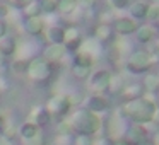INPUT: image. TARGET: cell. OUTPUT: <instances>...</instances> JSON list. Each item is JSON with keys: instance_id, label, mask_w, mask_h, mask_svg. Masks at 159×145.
Listing matches in <instances>:
<instances>
[{"instance_id": "6da1fadb", "label": "cell", "mask_w": 159, "mask_h": 145, "mask_svg": "<svg viewBox=\"0 0 159 145\" xmlns=\"http://www.w3.org/2000/svg\"><path fill=\"white\" fill-rule=\"evenodd\" d=\"M70 125H72V130L77 135H87V137H93L94 133H98L101 128V120L98 118V114L91 113L86 108H80V109L74 111V114L70 116Z\"/></svg>"}, {"instance_id": "7a4b0ae2", "label": "cell", "mask_w": 159, "mask_h": 145, "mask_svg": "<svg viewBox=\"0 0 159 145\" xmlns=\"http://www.w3.org/2000/svg\"><path fill=\"white\" fill-rule=\"evenodd\" d=\"M123 113L135 123H149L154 120L156 106L151 101L145 99H134L123 106Z\"/></svg>"}, {"instance_id": "3957f363", "label": "cell", "mask_w": 159, "mask_h": 145, "mask_svg": "<svg viewBox=\"0 0 159 145\" xmlns=\"http://www.w3.org/2000/svg\"><path fill=\"white\" fill-rule=\"evenodd\" d=\"M26 75L34 82H43L52 77V63L46 62L43 56H33L31 60H28Z\"/></svg>"}, {"instance_id": "277c9868", "label": "cell", "mask_w": 159, "mask_h": 145, "mask_svg": "<svg viewBox=\"0 0 159 145\" xmlns=\"http://www.w3.org/2000/svg\"><path fill=\"white\" fill-rule=\"evenodd\" d=\"M70 108H72V103H70V99L67 96H63V94H55V96L50 97L48 104H46V109L53 114H57V116H65L67 113L70 111Z\"/></svg>"}, {"instance_id": "5b68a950", "label": "cell", "mask_w": 159, "mask_h": 145, "mask_svg": "<svg viewBox=\"0 0 159 145\" xmlns=\"http://www.w3.org/2000/svg\"><path fill=\"white\" fill-rule=\"evenodd\" d=\"M22 28L29 36H39L45 33L46 29V19L43 15H36V17H28L22 22Z\"/></svg>"}, {"instance_id": "8992f818", "label": "cell", "mask_w": 159, "mask_h": 145, "mask_svg": "<svg viewBox=\"0 0 159 145\" xmlns=\"http://www.w3.org/2000/svg\"><path fill=\"white\" fill-rule=\"evenodd\" d=\"M43 34L50 41V45H63L65 41V29L58 24H50Z\"/></svg>"}, {"instance_id": "52a82bcc", "label": "cell", "mask_w": 159, "mask_h": 145, "mask_svg": "<svg viewBox=\"0 0 159 145\" xmlns=\"http://www.w3.org/2000/svg\"><path fill=\"white\" fill-rule=\"evenodd\" d=\"M111 84V75L108 70H98L94 75H91V87L96 90H106Z\"/></svg>"}, {"instance_id": "ba28073f", "label": "cell", "mask_w": 159, "mask_h": 145, "mask_svg": "<svg viewBox=\"0 0 159 145\" xmlns=\"http://www.w3.org/2000/svg\"><path fill=\"white\" fill-rule=\"evenodd\" d=\"M67 50L63 45H48L45 50H43V58L50 63H55V62H60V60L65 56Z\"/></svg>"}, {"instance_id": "9c48e42d", "label": "cell", "mask_w": 159, "mask_h": 145, "mask_svg": "<svg viewBox=\"0 0 159 145\" xmlns=\"http://www.w3.org/2000/svg\"><path fill=\"white\" fill-rule=\"evenodd\" d=\"M108 106H110V103H108L106 97L99 96V94H94V96L87 97L86 101V109H89L91 113H104V111L108 109Z\"/></svg>"}, {"instance_id": "30bf717a", "label": "cell", "mask_w": 159, "mask_h": 145, "mask_svg": "<svg viewBox=\"0 0 159 145\" xmlns=\"http://www.w3.org/2000/svg\"><path fill=\"white\" fill-rule=\"evenodd\" d=\"M31 118H33V123H36L39 128L41 126H46V125L52 123V113L46 109V106H38L33 109L31 113Z\"/></svg>"}, {"instance_id": "8fae6325", "label": "cell", "mask_w": 159, "mask_h": 145, "mask_svg": "<svg viewBox=\"0 0 159 145\" xmlns=\"http://www.w3.org/2000/svg\"><path fill=\"white\" fill-rule=\"evenodd\" d=\"M125 140H127L130 145H142V143H145V140H147V131H145L142 126H134V128H130V130L127 131Z\"/></svg>"}, {"instance_id": "7c38bea8", "label": "cell", "mask_w": 159, "mask_h": 145, "mask_svg": "<svg viewBox=\"0 0 159 145\" xmlns=\"http://www.w3.org/2000/svg\"><path fill=\"white\" fill-rule=\"evenodd\" d=\"M16 51H17V39H16L14 36L5 34L4 38H0V53H2L5 58L16 55Z\"/></svg>"}, {"instance_id": "4fadbf2b", "label": "cell", "mask_w": 159, "mask_h": 145, "mask_svg": "<svg viewBox=\"0 0 159 145\" xmlns=\"http://www.w3.org/2000/svg\"><path fill=\"white\" fill-rule=\"evenodd\" d=\"M128 68L132 72H144L149 68V58L145 53H135L132 55L130 62H128Z\"/></svg>"}, {"instance_id": "5bb4252c", "label": "cell", "mask_w": 159, "mask_h": 145, "mask_svg": "<svg viewBox=\"0 0 159 145\" xmlns=\"http://www.w3.org/2000/svg\"><path fill=\"white\" fill-rule=\"evenodd\" d=\"M39 133H41V128L36 123H33V121H26V123H22L21 128H19V135H21L26 142H31L33 138H36Z\"/></svg>"}, {"instance_id": "9a60e30c", "label": "cell", "mask_w": 159, "mask_h": 145, "mask_svg": "<svg viewBox=\"0 0 159 145\" xmlns=\"http://www.w3.org/2000/svg\"><path fill=\"white\" fill-rule=\"evenodd\" d=\"M77 9V0H58L57 4V12L62 15H70Z\"/></svg>"}, {"instance_id": "2e32d148", "label": "cell", "mask_w": 159, "mask_h": 145, "mask_svg": "<svg viewBox=\"0 0 159 145\" xmlns=\"http://www.w3.org/2000/svg\"><path fill=\"white\" fill-rule=\"evenodd\" d=\"M93 63H94L93 55H89V53H86V51H80L79 50V51L75 53V56H74V65L75 67H86V68H91Z\"/></svg>"}, {"instance_id": "e0dca14e", "label": "cell", "mask_w": 159, "mask_h": 145, "mask_svg": "<svg viewBox=\"0 0 159 145\" xmlns=\"http://www.w3.org/2000/svg\"><path fill=\"white\" fill-rule=\"evenodd\" d=\"M115 29H116L120 34H128V33L135 31V22H132L130 19H120L115 24Z\"/></svg>"}, {"instance_id": "ac0fdd59", "label": "cell", "mask_w": 159, "mask_h": 145, "mask_svg": "<svg viewBox=\"0 0 159 145\" xmlns=\"http://www.w3.org/2000/svg\"><path fill=\"white\" fill-rule=\"evenodd\" d=\"M22 14H24V17H36V15H43L41 14V5H39V0H33L29 5H26L24 9H22Z\"/></svg>"}, {"instance_id": "d6986e66", "label": "cell", "mask_w": 159, "mask_h": 145, "mask_svg": "<svg viewBox=\"0 0 159 145\" xmlns=\"http://www.w3.org/2000/svg\"><path fill=\"white\" fill-rule=\"evenodd\" d=\"M57 4H58V0H39V5H41V14L45 15V17L55 14V12H57Z\"/></svg>"}, {"instance_id": "ffe728a7", "label": "cell", "mask_w": 159, "mask_h": 145, "mask_svg": "<svg viewBox=\"0 0 159 145\" xmlns=\"http://www.w3.org/2000/svg\"><path fill=\"white\" fill-rule=\"evenodd\" d=\"M57 131H58L60 137H70V135L74 133L72 125H70L69 120H62V121H60L58 126H57Z\"/></svg>"}, {"instance_id": "44dd1931", "label": "cell", "mask_w": 159, "mask_h": 145, "mask_svg": "<svg viewBox=\"0 0 159 145\" xmlns=\"http://www.w3.org/2000/svg\"><path fill=\"white\" fill-rule=\"evenodd\" d=\"M72 72H74V75H75L77 79H86V77L91 75V68H86V67H75L74 65Z\"/></svg>"}, {"instance_id": "7402d4cb", "label": "cell", "mask_w": 159, "mask_h": 145, "mask_svg": "<svg viewBox=\"0 0 159 145\" xmlns=\"http://www.w3.org/2000/svg\"><path fill=\"white\" fill-rule=\"evenodd\" d=\"M132 14H134L135 17H144V15L147 14V7H145L144 4H135L134 7H132Z\"/></svg>"}, {"instance_id": "603a6c76", "label": "cell", "mask_w": 159, "mask_h": 145, "mask_svg": "<svg viewBox=\"0 0 159 145\" xmlns=\"http://www.w3.org/2000/svg\"><path fill=\"white\" fill-rule=\"evenodd\" d=\"M26 67H28V62H24V60H16L12 63V70L17 73H26Z\"/></svg>"}, {"instance_id": "cb8c5ba5", "label": "cell", "mask_w": 159, "mask_h": 145, "mask_svg": "<svg viewBox=\"0 0 159 145\" xmlns=\"http://www.w3.org/2000/svg\"><path fill=\"white\" fill-rule=\"evenodd\" d=\"M75 145H94L93 137H87V135H77L75 137Z\"/></svg>"}, {"instance_id": "d4e9b609", "label": "cell", "mask_w": 159, "mask_h": 145, "mask_svg": "<svg viewBox=\"0 0 159 145\" xmlns=\"http://www.w3.org/2000/svg\"><path fill=\"white\" fill-rule=\"evenodd\" d=\"M77 38H80V34H79V31H77L75 28L65 29V41H72V39H77ZM65 41H63V43H65Z\"/></svg>"}, {"instance_id": "484cf974", "label": "cell", "mask_w": 159, "mask_h": 145, "mask_svg": "<svg viewBox=\"0 0 159 145\" xmlns=\"http://www.w3.org/2000/svg\"><path fill=\"white\" fill-rule=\"evenodd\" d=\"M96 36H98V39H108V36H110V28H108V26H99V28L96 29Z\"/></svg>"}, {"instance_id": "4316f807", "label": "cell", "mask_w": 159, "mask_h": 145, "mask_svg": "<svg viewBox=\"0 0 159 145\" xmlns=\"http://www.w3.org/2000/svg\"><path fill=\"white\" fill-rule=\"evenodd\" d=\"M137 38H139V41H149V39H151V31H149L147 28L140 29V31L137 33Z\"/></svg>"}, {"instance_id": "83f0119b", "label": "cell", "mask_w": 159, "mask_h": 145, "mask_svg": "<svg viewBox=\"0 0 159 145\" xmlns=\"http://www.w3.org/2000/svg\"><path fill=\"white\" fill-rule=\"evenodd\" d=\"M7 128H9L7 118H5L4 114H0V137H2V135H5V131H7Z\"/></svg>"}, {"instance_id": "f1b7e54d", "label": "cell", "mask_w": 159, "mask_h": 145, "mask_svg": "<svg viewBox=\"0 0 159 145\" xmlns=\"http://www.w3.org/2000/svg\"><path fill=\"white\" fill-rule=\"evenodd\" d=\"M11 2H12V5H14L16 9H21V11H22V9L26 7V5L31 4L33 0H11Z\"/></svg>"}, {"instance_id": "f546056e", "label": "cell", "mask_w": 159, "mask_h": 145, "mask_svg": "<svg viewBox=\"0 0 159 145\" xmlns=\"http://www.w3.org/2000/svg\"><path fill=\"white\" fill-rule=\"evenodd\" d=\"M5 34H7V21L0 19V38H4Z\"/></svg>"}, {"instance_id": "4dcf8cb0", "label": "cell", "mask_w": 159, "mask_h": 145, "mask_svg": "<svg viewBox=\"0 0 159 145\" xmlns=\"http://www.w3.org/2000/svg\"><path fill=\"white\" fill-rule=\"evenodd\" d=\"M111 4H113V7H116V9H123L125 5L128 4V0H111Z\"/></svg>"}, {"instance_id": "1f68e13d", "label": "cell", "mask_w": 159, "mask_h": 145, "mask_svg": "<svg viewBox=\"0 0 159 145\" xmlns=\"http://www.w3.org/2000/svg\"><path fill=\"white\" fill-rule=\"evenodd\" d=\"M94 4V0H77V5L80 7H91Z\"/></svg>"}, {"instance_id": "d6a6232c", "label": "cell", "mask_w": 159, "mask_h": 145, "mask_svg": "<svg viewBox=\"0 0 159 145\" xmlns=\"http://www.w3.org/2000/svg\"><path fill=\"white\" fill-rule=\"evenodd\" d=\"M7 90V80L0 75V92H5Z\"/></svg>"}, {"instance_id": "836d02e7", "label": "cell", "mask_w": 159, "mask_h": 145, "mask_svg": "<svg viewBox=\"0 0 159 145\" xmlns=\"http://www.w3.org/2000/svg\"><path fill=\"white\" fill-rule=\"evenodd\" d=\"M4 65H5V56L2 55V53H0V68H2Z\"/></svg>"}, {"instance_id": "e575fe53", "label": "cell", "mask_w": 159, "mask_h": 145, "mask_svg": "<svg viewBox=\"0 0 159 145\" xmlns=\"http://www.w3.org/2000/svg\"><path fill=\"white\" fill-rule=\"evenodd\" d=\"M154 120L159 123V111H156V113H154Z\"/></svg>"}, {"instance_id": "d590c367", "label": "cell", "mask_w": 159, "mask_h": 145, "mask_svg": "<svg viewBox=\"0 0 159 145\" xmlns=\"http://www.w3.org/2000/svg\"><path fill=\"white\" fill-rule=\"evenodd\" d=\"M142 145H147V143H142Z\"/></svg>"}]
</instances>
